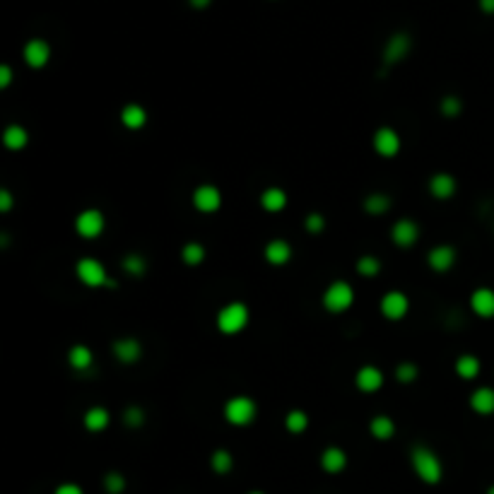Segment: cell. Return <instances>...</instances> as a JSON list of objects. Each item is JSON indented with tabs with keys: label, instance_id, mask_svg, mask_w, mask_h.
<instances>
[{
	"label": "cell",
	"instance_id": "cell-1",
	"mask_svg": "<svg viewBox=\"0 0 494 494\" xmlns=\"http://www.w3.org/2000/svg\"><path fill=\"white\" fill-rule=\"evenodd\" d=\"M410 463H412V470H415V475L420 477L425 485H439V482H442L444 463H442V458H439V456L434 453L430 446H422V444L412 446Z\"/></svg>",
	"mask_w": 494,
	"mask_h": 494
},
{
	"label": "cell",
	"instance_id": "cell-2",
	"mask_svg": "<svg viewBox=\"0 0 494 494\" xmlns=\"http://www.w3.org/2000/svg\"><path fill=\"white\" fill-rule=\"evenodd\" d=\"M251 321V309L244 302H230L217 311L215 325L222 335H239Z\"/></svg>",
	"mask_w": 494,
	"mask_h": 494
},
{
	"label": "cell",
	"instance_id": "cell-3",
	"mask_svg": "<svg viewBox=\"0 0 494 494\" xmlns=\"http://www.w3.org/2000/svg\"><path fill=\"white\" fill-rule=\"evenodd\" d=\"M75 275H78V280L83 282L85 287H90V290H99V287L113 290V287L118 285L113 278H108L106 265L101 263L99 258H92V256H85L75 263Z\"/></svg>",
	"mask_w": 494,
	"mask_h": 494
},
{
	"label": "cell",
	"instance_id": "cell-4",
	"mask_svg": "<svg viewBox=\"0 0 494 494\" xmlns=\"http://www.w3.org/2000/svg\"><path fill=\"white\" fill-rule=\"evenodd\" d=\"M222 415H225V422H230L232 427H248L258 417V403L251 395H232L225 403V408H222Z\"/></svg>",
	"mask_w": 494,
	"mask_h": 494
},
{
	"label": "cell",
	"instance_id": "cell-5",
	"mask_svg": "<svg viewBox=\"0 0 494 494\" xmlns=\"http://www.w3.org/2000/svg\"><path fill=\"white\" fill-rule=\"evenodd\" d=\"M355 287L350 285L347 280H333L328 287L323 290V297H321V304L328 313H345L355 306Z\"/></svg>",
	"mask_w": 494,
	"mask_h": 494
},
{
	"label": "cell",
	"instance_id": "cell-6",
	"mask_svg": "<svg viewBox=\"0 0 494 494\" xmlns=\"http://www.w3.org/2000/svg\"><path fill=\"white\" fill-rule=\"evenodd\" d=\"M104 230H106V217L101 210L87 208L75 217V232H78V237L87 239V241L99 239L101 234H104Z\"/></svg>",
	"mask_w": 494,
	"mask_h": 494
},
{
	"label": "cell",
	"instance_id": "cell-7",
	"mask_svg": "<svg viewBox=\"0 0 494 494\" xmlns=\"http://www.w3.org/2000/svg\"><path fill=\"white\" fill-rule=\"evenodd\" d=\"M193 208L203 215H213L222 208V191L215 186V183H200V186L193 188Z\"/></svg>",
	"mask_w": 494,
	"mask_h": 494
},
{
	"label": "cell",
	"instance_id": "cell-8",
	"mask_svg": "<svg viewBox=\"0 0 494 494\" xmlns=\"http://www.w3.org/2000/svg\"><path fill=\"white\" fill-rule=\"evenodd\" d=\"M379 309H381V316L388 318V321H400V318L408 316L410 311V299L405 292L400 290H390L381 297L379 302Z\"/></svg>",
	"mask_w": 494,
	"mask_h": 494
},
{
	"label": "cell",
	"instance_id": "cell-9",
	"mask_svg": "<svg viewBox=\"0 0 494 494\" xmlns=\"http://www.w3.org/2000/svg\"><path fill=\"white\" fill-rule=\"evenodd\" d=\"M374 152H376L379 157H386V160H393V157H398L400 148H403V140H400L398 130L390 128V126H381L374 133Z\"/></svg>",
	"mask_w": 494,
	"mask_h": 494
},
{
	"label": "cell",
	"instance_id": "cell-10",
	"mask_svg": "<svg viewBox=\"0 0 494 494\" xmlns=\"http://www.w3.org/2000/svg\"><path fill=\"white\" fill-rule=\"evenodd\" d=\"M390 241L398 248H412L420 241V225L410 217H400L390 227Z\"/></svg>",
	"mask_w": 494,
	"mask_h": 494
},
{
	"label": "cell",
	"instance_id": "cell-11",
	"mask_svg": "<svg viewBox=\"0 0 494 494\" xmlns=\"http://www.w3.org/2000/svg\"><path fill=\"white\" fill-rule=\"evenodd\" d=\"M410 48H412V39H410L408 31H395L393 36H388L386 46H383V53H381L383 65L400 63L410 53Z\"/></svg>",
	"mask_w": 494,
	"mask_h": 494
},
{
	"label": "cell",
	"instance_id": "cell-12",
	"mask_svg": "<svg viewBox=\"0 0 494 494\" xmlns=\"http://www.w3.org/2000/svg\"><path fill=\"white\" fill-rule=\"evenodd\" d=\"M22 58L31 70H41L51 61V46H48L46 39H29L22 48Z\"/></svg>",
	"mask_w": 494,
	"mask_h": 494
},
{
	"label": "cell",
	"instance_id": "cell-13",
	"mask_svg": "<svg viewBox=\"0 0 494 494\" xmlns=\"http://www.w3.org/2000/svg\"><path fill=\"white\" fill-rule=\"evenodd\" d=\"M456 260H458V253H456L451 244H437L427 253V265H430L434 273H449L456 265Z\"/></svg>",
	"mask_w": 494,
	"mask_h": 494
},
{
	"label": "cell",
	"instance_id": "cell-14",
	"mask_svg": "<svg viewBox=\"0 0 494 494\" xmlns=\"http://www.w3.org/2000/svg\"><path fill=\"white\" fill-rule=\"evenodd\" d=\"M383 381H386V376L376 365H365L355 374V386L362 393H376V390L383 388Z\"/></svg>",
	"mask_w": 494,
	"mask_h": 494
},
{
	"label": "cell",
	"instance_id": "cell-15",
	"mask_svg": "<svg viewBox=\"0 0 494 494\" xmlns=\"http://www.w3.org/2000/svg\"><path fill=\"white\" fill-rule=\"evenodd\" d=\"M111 352L121 365L130 367L135 365V362H140V357H143V345H140L138 338H118L113 340Z\"/></svg>",
	"mask_w": 494,
	"mask_h": 494
},
{
	"label": "cell",
	"instance_id": "cell-16",
	"mask_svg": "<svg viewBox=\"0 0 494 494\" xmlns=\"http://www.w3.org/2000/svg\"><path fill=\"white\" fill-rule=\"evenodd\" d=\"M263 256L270 265L275 268H282L292 260V244L287 239H270L263 248Z\"/></svg>",
	"mask_w": 494,
	"mask_h": 494
},
{
	"label": "cell",
	"instance_id": "cell-17",
	"mask_svg": "<svg viewBox=\"0 0 494 494\" xmlns=\"http://www.w3.org/2000/svg\"><path fill=\"white\" fill-rule=\"evenodd\" d=\"M470 311L480 318H494V290L492 287H477L470 295Z\"/></svg>",
	"mask_w": 494,
	"mask_h": 494
},
{
	"label": "cell",
	"instance_id": "cell-18",
	"mask_svg": "<svg viewBox=\"0 0 494 494\" xmlns=\"http://www.w3.org/2000/svg\"><path fill=\"white\" fill-rule=\"evenodd\" d=\"M427 188H430L432 198L449 200V198H453V195H456V188H458V183H456V178L449 171H439V174H434V176L430 178V186H427Z\"/></svg>",
	"mask_w": 494,
	"mask_h": 494
},
{
	"label": "cell",
	"instance_id": "cell-19",
	"mask_svg": "<svg viewBox=\"0 0 494 494\" xmlns=\"http://www.w3.org/2000/svg\"><path fill=\"white\" fill-rule=\"evenodd\" d=\"M118 116H121L123 128H128V130H143L145 126H148V108H145L143 104H135V101H130V104L123 106Z\"/></svg>",
	"mask_w": 494,
	"mask_h": 494
},
{
	"label": "cell",
	"instance_id": "cell-20",
	"mask_svg": "<svg viewBox=\"0 0 494 494\" xmlns=\"http://www.w3.org/2000/svg\"><path fill=\"white\" fill-rule=\"evenodd\" d=\"M287 203H290V195L280 186H268L260 193V208L265 213H282L287 208Z\"/></svg>",
	"mask_w": 494,
	"mask_h": 494
},
{
	"label": "cell",
	"instance_id": "cell-21",
	"mask_svg": "<svg viewBox=\"0 0 494 494\" xmlns=\"http://www.w3.org/2000/svg\"><path fill=\"white\" fill-rule=\"evenodd\" d=\"M83 425H85V430L92 434L104 432L106 427L111 425V412H108L106 408H101V405H92V408L83 415Z\"/></svg>",
	"mask_w": 494,
	"mask_h": 494
},
{
	"label": "cell",
	"instance_id": "cell-22",
	"mask_svg": "<svg viewBox=\"0 0 494 494\" xmlns=\"http://www.w3.org/2000/svg\"><path fill=\"white\" fill-rule=\"evenodd\" d=\"M321 468L328 475H338L347 468V453L340 446H328L321 451Z\"/></svg>",
	"mask_w": 494,
	"mask_h": 494
},
{
	"label": "cell",
	"instance_id": "cell-23",
	"mask_svg": "<svg viewBox=\"0 0 494 494\" xmlns=\"http://www.w3.org/2000/svg\"><path fill=\"white\" fill-rule=\"evenodd\" d=\"M68 365H70V369H75L78 374L90 372L92 365H94V352H92L90 347L83 345V343L73 345L68 350Z\"/></svg>",
	"mask_w": 494,
	"mask_h": 494
},
{
	"label": "cell",
	"instance_id": "cell-24",
	"mask_svg": "<svg viewBox=\"0 0 494 494\" xmlns=\"http://www.w3.org/2000/svg\"><path fill=\"white\" fill-rule=\"evenodd\" d=\"M468 403H470V408H473V412H477V415H482V417L494 415V388H490V386L475 388L473 393H470Z\"/></svg>",
	"mask_w": 494,
	"mask_h": 494
},
{
	"label": "cell",
	"instance_id": "cell-25",
	"mask_svg": "<svg viewBox=\"0 0 494 494\" xmlns=\"http://www.w3.org/2000/svg\"><path fill=\"white\" fill-rule=\"evenodd\" d=\"M3 145L13 152H22L29 145V130L20 126V123H10V126L3 130Z\"/></svg>",
	"mask_w": 494,
	"mask_h": 494
},
{
	"label": "cell",
	"instance_id": "cell-26",
	"mask_svg": "<svg viewBox=\"0 0 494 494\" xmlns=\"http://www.w3.org/2000/svg\"><path fill=\"white\" fill-rule=\"evenodd\" d=\"M369 434L379 442H390L395 437V422L388 415H374L369 422Z\"/></svg>",
	"mask_w": 494,
	"mask_h": 494
},
{
	"label": "cell",
	"instance_id": "cell-27",
	"mask_svg": "<svg viewBox=\"0 0 494 494\" xmlns=\"http://www.w3.org/2000/svg\"><path fill=\"white\" fill-rule=\"evenodd\" d=\"M390 203H393V200H390L386 193L374 191V193H369L367 198H365V203H362V208H365V213H367V215H372V217H381V215H386L388 210H390Z\"/></svg>",
	"mask_w": 494,
	"mask_h": 494
},
{
	"label": "cell",
	"instance_id": "cell-28",
	"mask_svg": "<svg viewBox=\"0 0 494 494\" xmlns=\"http://www.w3.org/2000/svg\"><path fill=\"white\" fill-rule=\"evenodd\" d=\"M453 369L463 381H473V379H477V374H480L482 365L475 355H460L458 360H456Z\"/></svg>",
	"mask_w": 494,
	"mask_h": 494
},
{
	"label": "cell",
	"instance_id": "cell-29",
	"mask_svg": "<svg viewBox=\"0 0 494 494\" xmlns=\"http://www.w3.org/2000/svg\"><path fill=\"white\" fill-rule=\"evenodd\" d=\"M210 468H213V473L217 475H227L234 470V456L232 451H227V449H215L213 453H210Z\"/></svg>",
	"mask_w": 494,
	"mask_h": 494
},
{
	"label": "cell",
	"instance_id": "cell-30",
	"mask_svg": "<svg viewBox=\"0 0 494 494\" xmlns=\"http://www.w3.org/2000/svg\"><path fill=\"white\" fill-rule=\"evenodd\" d=\"M205 256H208V251H205V246H203L200 241H188V244H183V248H181V260L188 265V268H198V265L205 260Z\"/></svg>",
	"mask_w": 494,
	"mask_h": 494
},
{
	"label": "cell",
	"instance_id": "cell-31",
	"mask_svg": "<svg viewBox=\"0 0 494 494\" xmlns=\"http://www.w3.org/2000/svg\"><path fill=\"white\" fill-rule=\"evenodd\" d=\"M285 430L290 434H304L309 430V415L299 408L290 410L285 415Z\"/></svg>",
	"mask_w": 494,
	"mask_h": 494
},
{
	"label": "cell",
	"instance_id": "cell-32",
	"mask_svg": "<svg viewBox=\"0 0 494 494\" xmlns=\"http://www.w3.org/2000/svg\"><path fill=\"white\" fill-rule=\"evenodd\" d=\"M357 273L362 275V278H376L379 273H381V260L376 256H372V253H367V256H360L357 258Z\"/></svg>",
	"mask_w": 494,
	"mask_h": 494
},
{
	"label": "cell",
	"instance_id": "cell-33",
	"mask_svg": "<svg viewBox=\"0 0 494 494\" xmlns=\"http://www.w3.org/2000/svg\"><path fill=\"white\" fill-rule=\"evenodd\" d=\"M121 268L126 270L128 275H133V278H143V275L148 273V260L140 256V253H128V256L123 258Z\"/></svg>",
	"mask_w": 494,
	"mask_h": 494
},
{
	"label": "cell",
	"instance_id": "cell-34",
	"mask_svg": "<svg viewBox=\"0 0 494 494\" xmlns=\"http://www.w3.org/2000/svg\"><path fill=\"white\" fill-rule=\"evenodd\" d=\"M121 420L128 430H140V427L145 425V420H148V415H145V410L140 408V405H128V408L123 410Z\"/></svg>",
	"mask_w": 494,
	"mask_h": 494
},
{
	"label": "cell",
	"instance_id": "cell-35",
	"mask_svg": "<svg viewBox=\"0 0 494 494\" xmlns=\"http://www.w3.org/2000/svg\"><path fill=\"white\" fill-rule=\"evenodd\" d=\"M439 111H442L446 118H458L460 113H463V101H460V97H456V94H446L442 101H439Z\"/></svg>",
	"mask_w": 494,
	"mask_h": 494
},
{
	"label": "cell",
	"instance_id": "cell-36",
	"mask_svg": "<svg viewBox=\"0 0 494 494\" xmlns=\"http://www.w3.org/2000/svg\"><path fill=\"white\" fill-rule=\"evenodd\" d=\"M417 376H420V367L415 362H400L395 367V381L398 383H415Z\"/></svg>",
	"mask_w": 494,
	"mask_h": 494
},
{
	"label": "cell",
	"instance_id": "cell-37",
	"mask_svg": "<svg viewBox=\"0 0 494 494\" xmlns=\"http://www.w3.org/2000/svg\"><path fill=\"white\" fill-rule=\"evenodd\" d=\"M104 490L106 494H123V490H126V477H123V473L108 470L104 475Z\"/></svg>",
	"mask_w": 494,
	"mask_h": 494
},
{
	"label": "cell",
	"instance_id": "cell-38",
	"mask_svg": "<svg viewBox=\"0 0 494 494\" xmlns=\"http://www.w3.org/2000/svg\"><path fill=\"white\" fill-rule=\"evenodd\" d=\"M325 225H328V220H325V215L318 213V210L304 217V230H306L309 234H323Z\"/></svg>",
	"mask_w": 494,
	"mask_h": 494
},
{
	"label": "cell",
	"instance_id": "cell-39",
	"mask_svg": "<svg viewBox=\"0 0 494 494\" xmlns=\"http://www.w3.org/2000/svg\"><path fill=\"white\" fill-rule=\"evenodd\" d=\"M53 494H85V490L78 482H61V485L53 490Z\"/></svg>",
	"mask_w": 494,
	"mask_h": 494
},
{
	"label": "cell",
	"instance_id": "cell-40",
	"mask_svg": "<svg viewBox=\"0 0 494 494\" xmlns=\"http://www.w3.org/2000/svg\"><path fill=\"white\" fill-rule=\"evenodd\" d=\"M13 191L10 188H0V213H10L13 210Z\"/></svg>",
	"mask_w": 494,
	"mask_h": 494
},
{
	"label": "cell",
	"instance_id": "cell-41",
	"mask_svg": "<svg viewBox=\"0 0 494 494\" xmlns=\"http://www.w3.org/2000/svg\"><path fill=\"white\" fill-rule=\"evenodd\" d=\"M10 83H13V68L5 63V65H0V90H8Z\"/></svg>",
	"mask_w": 494,
	"mask_h": 494
},
{
	"label": "cell",
	"instance_id": "cell-42",
	"mask_svg": "<svg viewBox=\"0 0 494 494\" xmlns=\"http://www.w3.org/2000/svg\"><path fill=\"white\" fill-rule=\"evenodd\" d=\"M477 5L485 15H494V0H477Z\"/></svg>",
	"mask_w": 494,
	"mask_h": 494
},
{
	"label": "cell",
	"instance_id": "cell-43",
	"mask_svg": "<svg viewBox=\"0 0 494 494\" xmlns=\"http://www.w3.org/2000/svg\"><path fill=\"white\" fill-rule=\"evenodd\" d=\"M210 3H213V0H188V5H191V8H195V10H205Z\"/></svg>",
	"mask_w": 494,
	"mask_h": 494
},
{
	"label": "cell",
	"instance_id": "cell-44",
	"mask_svg": "<svg viewBox=\"0 0 494 494\" xmlns=\"http://www.w3.org/2000/svg\"><path fill=\"white\" fill-rule=\"evenodd\" d=\"M248 494H265V492H260V490H253V492H248Z\"/></svg>",
	"mask_w": 494,
	"mask_h": 494
},
{
	"label": "cell",
	"instance_id": "cell-45",
	"mask_svg": "<svg viewBox=\"0 0 494 494\" xmlns=\"http://www.w3.org/2000/svg\"><path fill=\"white\" fill-rule=\"evenodd\" d=\"M487 494H494V485L490 487V490H487Z\"/></svg>",
	"mask_w": 494,
	"mask_h": 494
}]
</instances>
